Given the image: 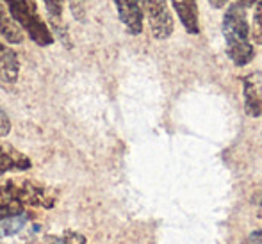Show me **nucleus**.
Segmentation results:
<instances>
[{"instance_id": "7ed1b4c3", "label": "nucleus", "mask_w": 262, "mask_h": 244, "mask_svg": "<svg viewBox=\"0 0 262 244\" xmlns=\"http://www.w3.org/2000/svg\"><path fill=\"white\" fill-rule=\"evenodd\" d=\"M7 11L14 18L21 31L39 47H50L54 43V34L49 29L47 20L39 13L36 0H4Z\"/></svg>"}, {"instance_id": "f3484780", "label": "nucleus", "mask_w": 262, "mask_h": 244, "mask_svg": "<svg viewBox=\"0 0 262 244\" xmlns=\"http://www.w3.org/2000/svg\"><path fill=\"white\" fill-rule=\"evenodd\" d=\"M80 2H84V0H72V6H79Z\"/></svg>"}, {"instance_id": "ddd939ff", "label": "nucleus", "mask_w": 262, "mask_h": 244, "mask_svg": "<svg viewBox=\"0 0 262 244\" xmlns=\"http://www.w3.org/2000/svg\"><path fill=\"white\" fill-rule=\"evenodd\" d=\"M252 38L257 45H262V0L255 2V13H253L252 24Z\"/></svg>"}, {"instance_id": "423d86ee", "label": "nucleus", "mask_w": 262, "mask_h": 244, "mask_svg": "<svg viewBox=\"0 0 262 244\" xmlns=\"http://www.w3.org/2000/svg\"><path fill=\"white\" fill-rule=\"evenodd\" d=\"M32 168V161L16 146L0 138V176L7 173H20Z\"/></svg>"}, {"instance_id": "a211bd4d", "label": "nucleus", "mask_w": 262, "mask_h": 244, "mask_svg": "<svg viewBox=\"0 0 262 244\" xmlns=\"http://www.w3.org/2000/svg\"><path fill=\"white\" fill-rule=\"evenodd\" d=\"M260 216H262V199H260Z\"/></svg>"}, {"instance_id": "9d476101", "label": "nucleus", "mask_w": 262, "mask_h": 244, "mask_svg": "<svg viewBox=\"0 0 262 244\" xmlns=\"http://www.w3.org/2000/svg\"><path fill=\"white\" fill-rule=\"evenodd\" d=\"M0 38L6 43H11V45H20L25 39V32L11 16L4 0H0Z\"/></svg>"}, {"instance_id": "f03ea898", "label": "nucleus", "mask_w": 262, "mask_h": 244, "mask_svg": "<svg viewBox=\"0 0 262 244\" xmlns=\"http://www.w3.org/2000/svg\"><path fill=\"white\" fill-rule=\"evenodd\" d=\"M221 32H223L228 59L235 66L250 64L255 52L250 41V24L246 16V7L237 2L230 4L221 20Z\"/></svg>"}, {"instance_id": "6e6552de", "label": "nucleus", "mask_w": 262, "mask_h": 244, "mask_svg": "<svg viewBox=\"0 0 262 244\" xmlns=\"http://www.w3.org/2000/svg\"><path fill=\"white\" fill-rule=\"evenodd\" d=\"M20 75V61L13 49L0 38V84H14Z\"/></svg>"}, {"instance_id": "20e7f679", "label": "nucleus", "mask_w": 262, "mask_h": 244, "mask_svg": "<svg viewBox=\"0 0 262 244\" xmlns=\"http://www.w3.org/2000/svg\"><path fill=\"white\" fill-rule=\"evenodd\" d=\"M143 14H146L150 31L156 39H168L173 34V14L168 0H139Z\"/></svg>"}, {"instance_id": "0eeeda50", "label": "nucleus", "mask_w": 262, "mask_h": 244, "mask_svg": "<svg viewBox=\"0 0 262 244\" xmlns=\"http://www.w3.org/2000/svg\"><path fill=\"white\" fill-rule=\"evenodd\" d=\"M45 4L47 9V18H49V29L52 31L54 38L59 36L62 43L66 47H70V34L68 27H66L64 20H62V11H64V0H41Z\"/></svg>"}, {"instance_id": "4468645a", "label": "nucleus", "mask_w": 262, "mask_h": 244, "mask_svg": "<svg viewBox=\"0 0 262 244\" xmlns=\"http://www.w3.org/2000/svg\"><path fill=\"white\" fill-rule=\"evenodd\" d=\"M9 132H11V120L6 110H4V107L0 105V138L9 136Z\"/></svg>"}, {"instance_id": "9b49d317", "label": "nucleus", "mask_w": 262, "mask_h": 244, "mask_svg": "<svg viewBox=\"0 0 262 244\" xmlns=\"http://www.w3.org/2000/svg\"><path fill=\"white\" fill-rule=\"evenodd\" d=\"M245 110L252 118H257L262 114V98L252 77L245 80Z\"/></svg>"}, {"instance_id": "f8f14e48", "label": "nucleus", "mask_w": 262, "mask_h": 244, "mask_svg": "<svg viewBox=\"0 0 262 244\" xmlns=\"http://www.w3.org/2000/svg\"><path fill=\"white\" fill-rule=\"evenodd\" d=\"M25 221H27V214H18V216H11L6 219H0V237L4 235H14L24 228Z\"/></svg>"}, {"instance_id": "dca6fc26", "label": "nucleus", "mask_w": 262, "mask_h": 244, "mask_svg": "<svg viewBox=\"0 0 262 244\" xmlns=\"http://www.w3.org/2000/svg\"><path fill=\"white\" fill-rule=\"evenodd\" d=\"M209 4L216 9H223L225 6L228 4V0H209Z\"/></svg>"}, {"instance_id": "1a4fd4ad", "label": "nucleus", "mask_w": 262, "mask_h": 244, "mask_svg": "<svg viewBox=\"0 0 262 244\" xmlns=\"http://www.w3.org/2000/svg\"><path fill=\"white\" fill-rule=\"evenodd\" d=\"M173 9L180 18L187 34L196 36L200 32V18H198V4L196 0H171Z\"/></svg>"}, {"instance_id": "39448f33", "label": "nucleus", "mask_w": 262, "mask_h": 244, "mask_svg": "<svg viewBox=\"0 0 262 244\" xmlns=\"http://www.w3.org/2000/svg\"><path fill=\"white\" fill-rule=\"evenodd\" d=\"M113 2L116 6L118 18L123 24V27L127 29L128 34L132 36L141 34L145 14H143L139 0H113Z\"/></svg>"}, {"instance_id": "f257e3e1", "label": "nucleus", "mask_w": 262, "mask_h": 244, "mask_svg": "<svg viewBox=\"0 0 262 244\" xmlns=\"http://www.w3.org/2000/svg\"><path fill=\"white\" fill-rule=\"evenodd\" d=\"M57 194L36 180H7L0 184V219L24 214L27 207L52 209Z\"/></svg>"}, {"instance_id": "2eb2a0df", "label": "nucleus", "mask_w": 262, "mask_h": 244, "mask_svg": "<svg viewBox=\"0 0 262 244\" xmlns=\"http://www.w3.org/2000/svg\"><path fill=\"white\" fill-rule=\"evenodd\" d=\"M245 244H262V230L253 232V234L250 235L248 241H246Z\"/></svg>"}]
</instances>
